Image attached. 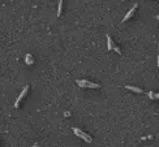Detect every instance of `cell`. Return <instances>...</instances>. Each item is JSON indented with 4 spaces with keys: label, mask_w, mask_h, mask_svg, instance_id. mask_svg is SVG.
I'll use <instances>...</instances> for the list:
<instances>
[{
    "label": "cell",
    "mask_w": 159,
    "mask_h": 147,
    "mask_svg": "<svg viewBox=\"0 0 159 147\" xmlns=\"http://www.w3.org/2000/svg\"><path fill=\"white\" fill-rule=\"evenodd\" d=\"M73 133L77 135V137H80V138H82L85 142H88V143H92L93 142V138L90 137L89 134H86L84 130H81V129H78V128H73Z\"/></svg>",
    "instance_id": "obj_1"
},
{
    "label": "cell",
    "mask_w": 159,
    "mask_h": 147,
    "mask_svg": "<svg viewBox=\"0 0 159 147\" xmlns=\"http://www.w3.org/2000/svg\"><path fill=\"white\" fill-rule=\"evenodd\" d=\"M136 9H137V4H134L133 7H132V9L129 10V12H128L127 14H125V16H124V18H123V22H125V21H128V20H129V18L132 17V16H133V13H134V10Z\"/></svg>",
    "instance_id": "obj_5"
},
{
    "label": "cell",
    "mask_w": 159,
    "mask_h": 147,
    "mask_svg": "<svg viewBox=\"0 0 159 147\" xmlns=\"http://www.w3.org/2000/svg\"><path fill=\"white\" fill-rule=\"evenodd\" d=\"M106 38H107V48H108L110 51H111V50H113V51L116 52V54H119V55L122 54V51L119 50V47H116V46H115V43H113V40L111 39V37H110V35H107V37H106Z\"/></svg>",
    "instance_id": "obj_3"
},
{
    "label": "cell",
    "mask_w": 159,
    "mask_h": 147,
    "mask_svg": "<svg viewBox=\"0 0 159 147\" xmlns=\"http://www.w3.org/2000/svg\"><path fill=\"white\" fill-rule=\"evenodd\" d=\"M34 61H33V57H32V55H26V64L28 65H32Z\"/></svg>",
    "instance_id": "obj_7"
},
{
    "label": "cell",
    "mask_w": 159,
    "mask_h": 147,
    "mask_svg": "<svg viewBox=\"0 0 159 147\" xmlns=\"http://www.w3.org/2000/svg\"><path fill=\"white\" fill-rule=\"evenodd\" d=\"M78 86L81 87H90V89H99L100 85L99 84H94V82H90L88 80H77Z\"/></svg>",
    "instance_id": "obj_2"
},
{
    "label": "cell",
    "mask_w": 159,
    "mask_h": 147,
    "mask_svg": "<svg viewBox=\"0 0 159 147\" xmlns=\"http://www.w3.org/2000/svg\"><path fill=\"white\" fill-rule=\"evenodd\" d=\"M158 66H159V56H158Z\"/></svg>",
    "instance_id": "obj_9"
},
{
    "label": "cell",
    "mask_w": 159,
    "mask_h": 147,
    "mask_svg": "<svg viewBox=\"0 0 159 147\" xmlns=\"http://www.w3.org/2000/svg\"><path fill=\"white\" fill-rule=\"evenodd\" d=\"M157 20H159V14H158V16H157Z\"/></svg>",
    "instance_id": "obj_10"
},
{
    "label": "cell",
    "mask_w": 159,
    "mask_h": 147,
    "mask_svg": "<svg viewBox=\"0 0 159 147\" xmlns=\"http://www.w3.org/2000/svg\"><path fill=\"white\" fill-rule=\"evenodd\" d=\"M62 7H63V0H60L59 1V9H58V16L62 14Z\"/></svg>",
    "instance_id": "obj_8"
},
{
    "label": "cell",
    "mask_w": 159,
    "mask_h": 147,
    "mask_svg": "<svg viewBox=\"0 0 159 147\" xmlns=\"http://www.w3.org/2000/svg\"><path fill=\"white\" fill-rule=\"evenodd\" d=\"M125 89L127 90H132L133 93H137V94H142V89H140V87H136V86H125Z\"/></svg>",
    "instance_id": "obj_6"
},
{
    "label": "cell",
    "mask_w": 159,
    "mask_h": 147,
    "mask_svg": "<svg viewBox=\"0 0 159 147\" xmlns=\"http://www.w3.org/2000/svg\"><path fill=\"white\" fill-rule=\"evenodd\" d=\"M28 91H29V86H25V87H24V90H22V91H21V94H20V95H18L17 100H16V103H14V107H16V108H18V107H20V101H21L22 99H24V96L26 95V93H28Z\"/></svg>",
    "instance_id": "obj_4"
}]
</instances>
